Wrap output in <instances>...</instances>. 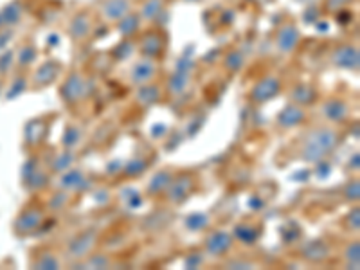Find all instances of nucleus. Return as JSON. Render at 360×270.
Masks as SVG:
<instances>
[{"mask_svg":"<svg viewBox=\"0 0 360 270\" xmlns=\"http://www.w3.org/2000/svg\"><path fill=\"white\" fill-rule=\"evenodd\" d=\"M164 37L159 33H146L141 37V41H139V49H141V54L146 58H153V60H157V58L162 54L164 51Z\"/></svg>","mask_w":360,"mask_h":270,"instance_id":"obj_13","label":"nucleus"},{"mask_svg":"<svg viewBox=\"0 0 360 270\" xmlns=\"http://www.w3.org/2000/svg\"><path fill=\"white\" fill-rule=\"evenodd\" d=\"M79 141H82V131H79V128H76L74 124H69V127L65 128V131H63V146L65 148H74L78 146Z\"/></svg>","mask_w":360,"mask_h":270,"instance_id":"obj_26","label":"nucleus"},{"mask_svg":"<svg viewBox=\"0 0 360 270\" xmlns=\"http://www.w3.org/2000/svg\"><path fill=\"white\" fill-rule=\"evenodd\" d=\"M60 72H62V65L58 62H54V60L41 63V65L34 70L33 79H31V82H33V89L40 90L45 89V86H49L51 83L60 76Z\"/></svg>","mask_w":360,"mask_h":270,"instance_id":"obj_8","label":"nucleus"},{"mask_svg":"<svg viewBox=\"0 0 360 270\" xmlns=\"http://www.w3.org/2000/svg\"><path fill=\"white\" fill-rule=\"evenodd\" d=\"M186 85H188V78H186L184 74H175V76L169 79V89H172L175 94H180Z\"/></svg>","mask_w":360,"mask_h":270,"instance_id":"obj_34","label":"nucleus"},{"mask_svg":"<svg viewBox=\"0 0 360 270\" xmlns=\"http://www.w3.org/2000/svg\"><path fill=\"white\" fill-rule=\"evenodd\" d=\"M164 11V0H146L141 8V20L153 22Z\"/></svg>","mask_w":360,"mask_h":270,"instance_id":"obj_22","label":"nucleus"},{"mask_svg":"<svg viewBox=\"0 0 360 270\" xmlns=\"http://www.w3.org/2000/svg\"><path fill=\"white\" fill-rule=\"evenodd\" d=\"M301 254H303V258L307 259V262L321 263L326 258H330L332 247L328 245V242H324V240H311V242H308L307 245H304Z\"/></svg>","mask_w":360,"mask_h":270,"instance_id":"obj_15","label":"nucleus"},{"mask_svg":"<svg viewBox=\"0 0 360 270\" xmlns=\"http://www.w3.org/2000/svg\"><path fill=\"white\" fill-rule=\"evenodd\" d=\"M44 221V209L37 207V205H29L18 214L17 221H15V231L18 234H31L38 229Z\"/></svg>","mask_w":360,"mask_h":270,"instance_id":"obj_4","label":"nucleus"},{"mask_svg":"<svg viewBox=\"0 0 360 270\" xmlns=\"http://www.w3.org/2000/svg\"><path fill=\"white\" fill-rule=\"evenodd\" d=\"M60 94H62V99L67 105L79 103V99H83V96L86 94V82L83 79L82 74L70 72L65 82H63L62 89H60Z\"/></svg>","mask_w":360,"mask_h":270,"instance_id":"obj_2","label":"nucleus"},{"mask_svg":"<svg viewBox=\"0 0 360 270\" xmlns=\"http://www.w3.org/2000/svg\"><path fill=\"white\" fill-rule=\"evenodd\" d=\"M139 25H141V17L139 15H135L134 11H130L127 17H123L119 20V33L123 34V37H134L137 31H139Z\"/></svg>","mask_w":360,"mask_h":270,"instance_id":"obj_21","label":"nucleus"},{"mask_svg":"<svg viewBox=\"0 0 360 270\" xmlns=\"http://www.w3.org/2000/svg\"><path fill=\"white\" fill-rule=\"evenodd\" d=\"M96 240H98V234L94 231H85V233H82L70 242L69 256L74 259L86 258L92 252V247L96 245Z\"/></svg>","mask_w":360,"mask_h":270,"instance_id":"obj_10","label":"nucleus"},{"mask_svg":"<svg viewBox=\"0 0 360 270\" xmlns=\"http://www.w3.org/2000/svg\"><path fill=\"white\" fill-rule=\"evenodd\" d=\"M234 234H236L238 242L245 243V245H252V243L258 242L259 229L252 224H240L234 229Z\"/></svg>","mask_w":360,"mask_h":270,"instance_id":"obj_20","label":"nucleus"},{"mask_svg":"<svg viewBox=\"0 0 360 270\" xmlns=\"http://www.w3.org/2000/svg\"><path fill=\"white\" fill-rule=\"evenodd\" d=\"M349 2L352 0H328V8H330V11H337V9H342Z\"/></svg>","mask_w":360,"mask_h":270,"instance_id":"obj_35","label":"nucleus"},{"mask_svg":"<svg viewBox=\"0 0 360 270\" xmlns=\"http://www.w3.org/2000/svg\"><path fill=\"white\" fill-rule=\"evenodd\" d=\"M34 266H37V269H58V266H60V262H58V258L54 254L47 252L34 263Z\"/></svg>","mask_w":360,"mask_h":270,"instance_id":"obj_32","label":"nucleus"},{"mask_svg":"<svg viewBox=\"0 0 360 270\" xmlns=\"http://www.w3.org/2000/svg\"><path fill=\"white\" fill-rule=\"evenodd\" d=\"M193 186H195V176L191 173H184L179 179H173L168 186V198L173 204L186 200L189 197V193H191Z\"/></svg>","mask_w":360,"mask_h":270,"instance_id":"obj_9","label":"nucleus"},{"mask_svg":"<svg viewBox=\"0 0 360 270\" xmlns=\"http://www.w3.org/2000/svg\"><path fill=\"white\" fill-rule=\"evenodd\" d=\"M22 17V6L18 2H13V4L6 6L2 11H0V25H13L15 22H18V18Z\"/></svg>","mask_w":360,"mask_h":270,"instance_id":"obj_24","label":"nucleus"},{"mask_svg":"<svg viewBox=\"0 0 360 270\" xmlns=\"http://www.w3.org/2000/svg\"><path fill=\"white\" fill-rule=\"evenodd\" d=\"M344 197H346V200L349 202H356L360 197V184L359 180H349L348 184H346V188H344Z\"/></svg>","mask_w":360,"mask_h":270,"instance_id":"obj_30","label":"nucleus"},{"mask_svg":"<svg viewBox=\"0 0 360 270\" xmlns=\"http://www.w3.org/2000/svg\"><path fill=\"white\" fill-rule=\"evenodd\" d=\"M323 115L330 121V123H344L349 115V107L342 99H328L323 105Z\"/></svg>","mask_w":360,"mask_h":270,"instance_id":"obj_14","label":"nucleus"},{"mask_svg":"<svg viewBox=\"0 0 360 270\" xmlns=\"http://www.w3.org/2000/svg\"><path fill=\"white\" fill-rule=\"evenodd\" d=\"M160 99V89L152 83H146V85H141L137 90V103L143 105V107H150V105H155Z\"/></svg>","mask_w":360,"mask_h":270,"instance_id":"obj_18","label":"nucleus"},{"mask_svg":"<svg viewBox=\"0 0 360 270\" xmlns=\"http://www.w3.org/2000/svg\"><path fill=\"white\" fill-rule=\"evenodd\" d=\"M90 31H92V20H90V15L86 11L78 13V15L70 20L69 33L70 37H72V40H85L90 34Z\"/></svg>","mask_w":360,"mask_h":270,"instance_id":"obj_17","label":"nucleus"},{"mask_svg":"<svg viewBox=\"0 0 360 270\" xmlns=\"http://www.w3.org/2000/svg\"><path fill=\"white\" fill-rule=\"evenodd\" d=\"M204 247L211 256H225L233 247V236L224 231H214L205 238Z\"/></svg>","mask_w":360,"mask_h":270,"instance_id":"obj_11","label":"nucleus"},{"mask_svg":"<svg viewBox=\"0 0 360 270\" xmlns=\"http://www.w3.org/2000/svg\"><path fill=\"white\" fill-rule=\"evenodd\" d=\"M317 99V92L311 89L310 85H297L292 90V101L299 107H307V105H311V103Z\"/></svg>","mask_w":360,"mask_h":270,"instance_id":"obj_19","label":"nucleus"},{"mask_svg":"<svg viewBox=\"0 0 360 270\" xmlns=\"http://www.w3.org/2000/svg\"><path fill=\"white\" fill-rule=\"evenodd\" d=\"M86 265L89 266H94V269H107L108 263H110V259L105 256V254H94V256H86Z\"/></svg>","mask_w":360,"mask_h":270,"instance_id":"obj_33","label":"nucleus"},{"mask_svg":"<svg viewBox=\"0 0 360 270\" xmlns=\"http://www.w3.org/2000/svg\"><path fill=\"white\" fill-rule=\"evenodd\" d=\"M339 143V134L330 127H317L308 130L301 137L299 144V157L307 162H319Z\"/></svg>","mask_w":360,"mask_h":270,"instance_id":"obj_1","label":"nucleus"},{"mask_svg":"<svg viewBox=\"0 0 360 270\" xmlns=\"http://www.w3.org/2000/svg\"><path fill=\"white\" fill-rule=\"evenodd\" d=\"M225 65L229 70H240L243 65V54L240 51H231L227 56H225Z\"/></svg>","mask_w":360,"mask_h":270,"instance_id":"obj_29","label":"nucleus"},{"mask_svg":"<svg viewBox=\"0 0 360 270\" xmlns=\"http://www.w3.org/2000/svg\"><path fill=\"white\" fill-rule=\"evenodd\" d=\"M74 162V155L70 152H63L56 157V160L53 162L54 172H65L70 168V164Z\"/></svg>","mask_w":360,"mask_h":270,"instance_id":"obj_28","label":"nucleus"},{"mask_svg":"<svg viewBox=\"0 0 360 270\" xmlns=\"http://www.w3.org/2000/svg\"><path fill=\"white\" fill-rule=\"evenodd\" d=\"M172 180H173V175L169 172L155 173V176H153L150 186H148V191L152 193V195H160V193H164L166 189H168Z\"/></svg>","mask_w":360,"mask_h":270,"instance_id":"obj_23","label":"nucleus"},{"mask_svg":"<svg viewBox=\"0 0 360 270\" xmlns=\"http://www.w3.org/2000/svg\"><path fill=\"white\" fill-rule=\"evenodd\" d=\"M332 63L339 69L356 70L360 65L359 49L352 44H340L332 53Z\"/></svg>","mask_w":360,"mask_h":270,"instance_id":"obj_5","label":"nucleus"},{"mask_svg":"<svg viewBox=\"0 0 360 270\" xmlns=\"http://www.w3.org/2000/svg\"><path fill=\"white\" fill-rule=\"evenodd\" d=\"M344 225H346V229L348 231H359V227H360V211H359V207H355V209H352V211H349L348 213V217L344 218Z\"/></svg>","mask_w":360,"mask_h":270,"instance_id":"obj_31","label":"nucleus"},{"mask_svg":"<svg viewBox=\"0 0 360 270\" xmlns=\"http://www.w3.org/2000/svg\"><path fill=\"white\" fill-rule=\"evenodd\" d=\"M157 72H159V69H157L155 60L144 56L143 60H139L130 69V82L137 86L146 85V83H152L157 78Z\"/></svg>","mask_w":360,"mask_h":270,"instance_id":"obj_6","label":"nucleus"},{"mask_svg":"<svg viewBox=\"0 0 360 270\" xmlns=\"http://www.w3.org/2000/svg\"><path fill=\"white\" fill-rule=\"evenodd\" d=\"M279 90H281V82L274 76H269V78H263L262 82L254 85V89L250 90V99L256 105H262V103L274 99L279 94Z\"/></svg>","mask_w":360,"mask_h":270,"instance_id":"obj_7","label":"nucleus"},{"mask_svg":"<svg viewBox=\"0 0 360 270\" xmlns=\"http://www.w3.org/2000/svg\"><path fill=\"white\" fill-rule=\"evenodd\" d=\"M344 259L349 263V266H359L360 263V243L356 242H349L348 245H346V249H344Z\"/></svg>","mask_w":360,"mask_h":270,"instance_id":"obj_27","label":"nucleus"},{"mask_svg":"<svg viewBox=\"0 0 360 270\" xmlns=\"http://www.w3.org/2000/svg\"><path fill=\"white\" fill-rule=\"evenodd\" d=\"M299 41H301V34H299L297 25L287 22L278 29L276 33V47L281 54H292L297 49Z\"/></svg>","mask_w":360,"mask_h":270,"instance_id":"obj_3","label":"nucleus"},{"mask_svg":"<svg viewBox=\"0 0 360 270\" xmlns=\"http://www.w3.org/2000/svg\"><path fill=\"white\" fill-rule=\"evenodd\" d=\"M83 182V173L79 169H65L62 180H60V186L63 189H78L79 184Z\"/></svg>","mask_w":360,"mask_h":270,"instance_id":"obj_25","label":"nucleus"},{"mask_svg":"<svg viewBox=\"0 0 360 270\" xmlns=\"http://www.w3.org/2000/svg\"><path fill=\"white\" fill-rule=\"evenodd\" d=\"M304 117H307V114H304L303 107H299L295 103H290L278 115V124L281 128H294L303 123Z\"/></svg>","mask_w":360,"mask_h":270,"instance_id":"obj_16","label":"nucleus"},{"mask_svg":"<svg viewBox=\"0 0 360 270\" xmlns=\"http://www.w3.org/2000/svg\"><path fill=\"white\" fill-rule=\"evenodd\" d=\"M99 11L105 20L119 22L131 11V0H103Z\"/></svg>","mask_w":360,"mask_h":270,"instance_id":"obj_12","label":"nucleus"}]
</instances>
